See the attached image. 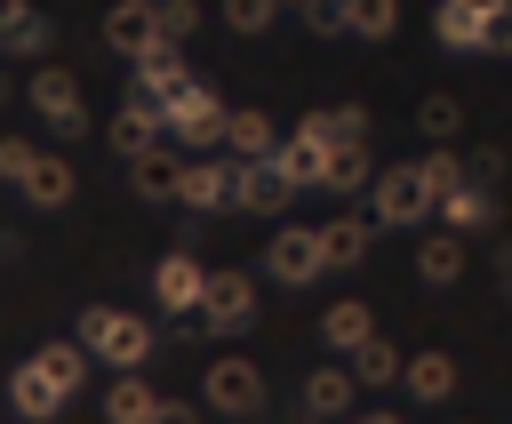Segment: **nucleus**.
<instances>
[{
	"label": "nucleus",
	"mask_w": 512,
	"mask_h": 424,
	"mask_svg": "<svg viewBox=\"0 0 512 424\" xmlns=\"http://www.w3.org/2000/svg\"><path fill=\"white\" fill-rule=\"evenodd\" d=\"M80 344H88V360L136 376L144 352H152V320H144V312H120V304H88V312H80Z\"/></svg>",
	"instance_id": "1"
},
{
	"label": "nucleus",
	"mask_w": 512,
	"mask_h": 424,
	"mask_svg": "<svg viewBox=\"0 0 512 424\" xmlns=\"http://www.w3.org/2000/svg\"><path fill=\"white\" fill-rule=\"evenodd\" d=\"M368 200H376V224H424V216L440 208V192H432L424 160H392V168L368 184Z\"/></svg>",
	"instance_id": "2"
},
{
	"label": "nucleus",
	"mask_w": 512,
	"mask_h": 424,
	"mask_svg": "<svg viewBox=\"0 0 512 424\" xmlns=\"http://www.w3.org/2000/svg\"><path fill=\"white\" fill-rule=\"evenodd\" d=\"M264 272H272L280 288H304V280H320V272H328L320 224H280V232L264 240Z\"/></svg>",
	"instance_id": "3"
},
{
	"label": "nucleus",
	"mask_w": 512,
	"mask_h": 424,
	"mask_svg": "<svg viewBox=\"0 0 512 424\" xmlns=\"http://www.w3.org/2000/svg\"><path fill=\"white\" fill-rule=\"evenodd\" d=\"M224 128H232V112H224V96H216V88H200V80L168 104V144L208 152V144H224Z\"/></svg>",
	"instance_id": "4"
},
{
	"label": "nucleus",
	"mask_w": 512,
	"mask_h": 424,
	"mask_svg": "<svg viewBox=\"0 0 512 424\" xmlns=\"http://www.w3.org/2000/svg\"><path fill=\"white\" fill-rule=\"evenodd\" d=\"M200 400H208L216 416H256V408H264V376H256V360H240V352L208 360V376H200Z\"/></svg>",
	"instance_id": "5"
},
{
	"label": "nucleus",
	"mask_w": 512,
	"mask_h": 424,
	"mask_svg": "<svg viewBox=\"0 0 512 424\" xmlns=\"http://www.w3.org/2000/svg\"><path fill=\"white\" fill-rule=\"evenodd\" d=\"M32 112H40L56 136H80V128H88V96H80V80H72L64 64H40V72H32Z\"/></svg>",
	"instance_id": "6"
},
{
	"label": "nucleus",
	"mask_w": 512,
	"mask_h": 424,
	"mask_svg": "<svg viewBox=\"0 0 512 424\" xmlns=\"http://www.w3.org/2000/svg\"><path fill=\"white\" fill-rule=\"evenodd\" d=\"M208 336H232V328H248L256 320V280L248 272H208V296H200V312H192Z\"/></svg>",
	"instance_id": "7"
},
{
	"label": "nucleus",
	"mask_w": 512,
	"mask_h": 424,
	"mask_svg": "<svg viewBox=\"0 0 512 424\" xmlns=\"http://www.w3.org/2000/svg\"><path fill=\"white\" fill-rule=\"evenodd\" d=\"M176 200H184L192 216H216V208H232V200H240V160H184V176H176Z\"/></svg>",
	"instance_id": "8"
},
{
	"label": "nucleus",
	"mask_w": 512,
	"mask_h": 424,
	"mask_svg": "<svg viewBox=\"0 0 512 424\" xmlns=\"http://www.w3.org/2000/svg\"><path fill=\"white\" fill-rule=\"evenodd\" d=\"M104 48L128 56V64L152 56V48H168V40H160V8H152V0H112V8H104Z\"/></svg>",
	"instance_id": "9"
},
{
	"label": "nucleus",
	"mask_w": 512,
	"mask_h": 424,
	"mask_svg": "<svg viewBox=\"0 0 512 424\" xmlns=\"http://www.w3.org/2000/svg\"><path fill=\"white\" fill-rule=\"evenodd\" d=\"M152 296H160V312H200V296H208V272H200V256L192 248H168L160 264H152Z\"/></svg>",
	"instance_id": "10"
},
{
	"label": "nucleus",
	"mask_w": 512,
	"mask_h": 424,
	"mask_svg": "<svg viewBox=\"0 0 512 424\" xmlns=\"http://www.w3.org/2000/svg\"><path fill=\"white\" fill-rule=\"evenodd\" d=\"M160 144H168V112L144 104V96H120V112H112V152H120V160H144V152H160Z\"/></svg>",
	"instance_id": "11"
},
{
	"label": "nucleus",
	"mask_w": 512,
	"mask_h": 424,
	"mask_svg": "<svg viewBox=\"0 0 512 424\" xmlns=\"http://www.w3.org/2000/svg\"><path fill=\"white\" fill-rule=\"evenodd\" d=\"M192 88V72H184V48H152V56H136V72H128V96H144V104H176Z\"/></svg>",
	"instance_id": "12"
},
{
	"label": "nucleus",
	"mask_w": 512,
	"mask_h": 424,
	"mask_svg": "<svg viewBox=\"0 0 512 424\" xmlns=\"http://www.w3.org/2000/svg\"><path fill=\"white\" fill-rule=\"evenodd\" d=\"M64 400H72V392H64V384H56V376H48L40 360H24V368L8 376V408H16L24 424H48V416H56Z\"/></svg>",
	"instance_id": "13"
},
{
	"label": "nucleus",
	"mask_w": 512,
	"mask_h": 424,
	"mask_svg": "<svg viewBox=\"0 0 512 424\" xmlns=\"http://www.w3.org/2000/svg\"><path fill=\"white\" fill-rule=\"evenodd\" d=\"M432 32H440L448 48H504V24H496L488 8H472V0H440Z\"/></svg>",
	"instance_id": "14"
},
{
	"label": "nucleus",
	"mask_w": 512,
	"mask_h": 424,
	"mask_svg": "<svg viewBox=\"0 0 512 424\" xmlns=\"http://www.w3.org/2000/svg\"><path fill=\"white\" fill-rule=\"evenodd\" d=\"M288 192H296V184H288V168H280V160H248V168H240V200H232V208H248V216H280V208H288Z\"/></svg>",
	"instance_id": "15"
},
{
	"label": "nucleus",
	"mask_w": 512,
	"mask_h": 424,
	"mask_svg": "<svg viewBox=\"0 0 512 424\" xmlns=\"http://www.w3.org/2000/svg\"><path fill=\"white\" fill-rule=\"evenodd\" d=\"M304 136H320L328 152H352V144H368V104H320V112H304Z\"/></svg>",
	"instance_id": "16"
},
{
	"label": "nucleus",
	"mask_w": 512,
	"mask_h": 424,
	"mask_svg": "<svg viewBox=\"0 0 512 424\" xmlns=\"http://www.w3.org/2000/svg\"><path fill=\"white\" fill-rule=\"evenodd\" d=\"M224 152L248 168V160H272L280 152V128H272V112H256V104H240L232 112V128H224Z\"/></svg>",
	"instance_id": "17"
},
{
	"label": "nucleus",
	"mask_w": 512,
	"mask_h": 424,
	"mask_svg": "<svg viewBox=\"0 0 512 424\" xmlns=\"http://www.w3.org/2000/svg\"><path fill=\"white\" fill-rule=\"evenodd\" d=\"M320 344H328V352H360V344H376V312H368L360 296L328 304V312H320Z\"/></svg>",
	"instance_id": "18"
},
{
	"label": "nucleus",
	"mask_w": 512,
	"mask_h": 424,
	"mask_svg": "<svg viewBox=\"0 0 512 424\" xmlns=\"http://www.w3.org/2000/svg\"><path fill=\"white\" fill-rule=\"evenodd\" d=\"M416 280L424 288H456L464 280V240L456 232H424L416 240Z\"/></svg>",
	"instance_id": "19"
},
{
	"label": "nucleus",
	"mask_w": 512,
	"mask_h": 424,
	"mask_svg": "<svg viewBox=\"0 0 512 424\" xmlns=\"http://www.w3.org/2000/svg\"><path fill=\"white\" fill-rule=\"evenodd\" d=\"M160 392L144 384V376H112V392H104V424H160Z\"/></svg>",
	"instance_id": "20"
},
{
	"label": "nucleus",
	"mask_w": 512,
	"mask_h": 424,
	"mask_svg": "<svg viewBox=\"0 0 512 424\" xmlns=\"http://www.w3.org/2000/svg\"><path fill=\"white\" fill-rule=\"evenodd\" d=\"M272 160L288 168V184H296V192L328 184V144H320V136H304V128H296V136H280V152H272Z\"/></svg>",
	"instance_id": "21"
},
{
	"label": "nucleus",
	"mask_w": 512,
	"mask_h": 424,
	"mask_svg": "<svg viewBox=\"0 0 512 424\" xmlns=\"http://www.w3.org/2000/svg\"><path fill=\"white\" fill-rule=\"evenodd\" d=\"M352 384H360L352 368H312V376H304V416H320V424H336V416L352 408Z\"/></svg>",
	"instance_id": "22"
},
{
	"label": "nucleus",
	"mask_w": 512,
	"mask_h": 424,
	"mask_svg": "<svg viewBox=\"0 0 512 424\" xmlns=\"http://www.w3.org/2000/svg\"><path fill=\"white\" fill-rule=\"evenodd\" d=\"M72 184H80V176H72V160L40 152V160H32V176H24V200H32V208H64V200H72Z\"/></svg>",
	"instance_id": "23"
},
{
	"label": "nucleus",
	"mask_w": 512,
	"mask_h": 424,
	"mask_svg": "<svg viewBox=\"0 0 512 424\" xmlns=\"http://www.w3.org/2000/svg\"><path fill=\"white\" fill-rule=\"evenodd\" d=\"M128 176H136V200H176V176H184V160L160 144V152H144V160H128Z\"/></svg>",
	"instance_id": "24"
},
{
	"label": "nucleus",
	"mask_w": 512,
	"mask_h": 424,
	"mask_svg": "<svg viewBox=\"0 0 512 424\" xmlns=\"http://www.w3.org/2000/svg\"><path fill=\"white\" fill-rule=\"evenodd\" d=\"M416 400H448L456 392V360L448 352H408V376H400Z\"/></svg>",
	"instance_id": "25"
},
{
	"label": "nucleus",
	"mask_w": 512,
	"mask_h": 424,
	"mask_svg": "<svg viewBox=\"0 0 512 424\" xmlns=\"http://www.w3.org/2000/svg\"><path fill=\"white\" fill-rule=\"evenodd\" d=\"M320 248H328V264H360L368 256V216H328L320 224Z\"/></svg>",
	"instance_id": "26"
},
{
	"label": "nucleus",
	"mask_w": 512,
	"mask_h": 424,
	"mask_svg": "<svg viewBox=\"0 0 512 424\" xmlns=\"http://www.w3.org/2000/svg\"><path fill=\"white\" fill-rule=\"evenodd\" d=\"M352 376H360V384H400V376H408V352L376 336V344H360V352H352Z\"/></svg>",
	"instance_id": "27"
},
{
	"label": "nucleus",
	"mask_w": 512,
	"mask_h": 424,
	"mask_svg": "<svg viewBox=\"0 0 512 424\" xmlns=\"http://www.w3.org/2000/svg\"><path fill=\"white\" fill-rule=\"evenodd\" d=\"M32 360H40V368H48L64 392H80V376H88V344H80V336H72V344H64V336H56V344H40Z\"/></svg>",
	"instance_id": "28"
},
{
	"label": "nucleus",
	"mask_w": 512,
	"mask_h": 424,
	"mask_svg": "<svg viewBox=\"0 0 512 424\" xmlns=\"http://www.w3.org/2000/svg\"><path fill=\"white\" fill-rule=\"evenodd\" d=\"M384 168L368 160V144H352V152H328V192H360V184H376Z\"/></svg>",
	"instance_id": "29"
},
{
	"label": "nucleus",
	"mask_w": 512,
	"mask_h": 424,
	"mask_svg": "<svg viewBox=\"0 0 512 424\" xmlns=\"http://www.w3.org/2000/svg\"><path fill=\"white\" fill-rule=\"evenodd\" d=\"M440 216H448L456 232H464V224H488V216H496V192H488V184H456V192L440 200Z\"/></svg>",
	"instance_id": "30"
},
{
	"label": "nucleus",
	"mask_w": 512,
	"mask_h": 424,
	"mask_svg": "<svg viewBox=\"0 0 512 424\" xmlns=\"http://www.w3.org/2000/svg\"><path fill=\"white\" fill-rule=\"evenodd\" d=\"M416 120H424V136H432V144H448V136L464 128V104H456V96H424V104H416Z\"/></svg>",
	"instance_id": "31"
},
{
	"label": "nucleus",
	"mask_w": 512,
	"mask_h": 424,
	"mask_svg": "<svg viewBox=\"0 0 512 424\" xmlns=\"http://www.w3.org/2000/svg\"><path fill=\"white\" fill-rule=\"evenodd\" d=\"M392 24H400V0H352V32L360 40H392Z\"/></svg>",
	"instance_id": "32"
},
{
	"label": "nucleus",
	"mask_w": 512,
	"mask_h": 424,
	"mask_svg": "<svg viewBox=\"0 0 512 424\" xmlns=\"http://www.w3.org/2000/svg\"><path fill=\"white\" fill-rule=\"evenodd\" d=\"M272 16H280V0H224V24H232V32H248V40H256V32H272Z\"/></svg>",
	"instance_id": "33"
},
{
	"label": "nucleus",
	"mask_w": 512,
	"mask_h": 424,
	"mask_svg": "<svg viewBox=\"0 0 512 424\" xmlns=\"http://www.w3.org/2000/svg\"><path fill=\"white\" fill-rule=\"evenodd\" d=\"M192 32H200V8H192V0H160V40H168V48H184Z\"/></svg>",
	"instance_id": "34"
},
{
	"label": "nucleus",
	"mask_w": 512,
	"mask_h": 424,
	"mask_svg": "<svg viewBox=\"0 0 512 424\" xmlns=\"http://www.w3.org/2000/svg\"><path fill=\"white\" fill-rule=\"evenodd\" d=\"M424 176H432V192H440V200H448V192H456V184H464V160H456V152H448V144H432V152H424Z\"/></svg>",
	"instance_id": "35"
},
{
	"label": "nucleus",
	"mask_w": 512,
	"mask_h": 424,
	"mask_svg": "<svg viewBox=\"0 0 512 424\" xmlns=\"http://www.w3.org/2000/svg\"><path fill=\"white\" fill-rule=\"evenodd\" d=\"M296 16H304L312 32H352V0H304Z\"/></svg>",
	"instance_id": "36"
},
{
	"label": "nucleus",
	"mask_w": 512,
	"mask_h": 424,
	"mask_svg": "<svg viewBox=\"0 0 512 424\" xmlns=\"http://www.w3.org/2000/svg\"><path fill=\"white\" fill-rule=\"evenodd\" d=\"M32 160H40V152H32L24 136H0V176H8L16 192H24V176H32Z\"/></svg>",
	"instance_id": "37"
},
{
	"label": "nucleus",
	"mask_w": 512,
	"mask_h": 424,
	"mask_svg": "<svg viewBox=\"0 0 512 424\" xmlns=\"http://www.w3.org/2000/svg\"><path fill=\"white\" fill-rule=\"evenodd\" d=\"M32 16H40V8H32V0H0V48H8V40H16V32H24V24H32Z\"/></svg>",
	"instance_id": "38"
},
{
	"label": "nucleus",
	"mask_w": 512,
	"mask_h": 424,
	"mask_svg": "<svg viewBox=\"0 0 512 424\" xmlns=\"http://www.w3.org/2000/svg\"><path fill=\"white\" fill-rule=\"evenodd\" d=\"M472 8H488L496 24H512V0H472Z\"/></svg>",
	"instance_id": "39"
},
{
	"label": "nucleus",
	"mask_w": 512,
	"mask_h": 424,
	"mask_svg": "<svg viewBox=\"0 0 512 424\" xmlns=\"http://www.w3.org/2000/svg\"><path fill=\"white\" fill-rule=\"evenodd\" d=\"M344 424H400V416H384V408H376V416H344Z\"/></svg>",
	"instance_id": "40"
},
{
	"label": "nucleus",
	"mask_w": 512,
	"mask_h": 424,
	"mask_svg": "<svg viewBox=\"0 0 512 424\" xmlns=\"http://www.w3.org/2000/svg\"><path fill=\"white\" fill-rule=\"evenodd\" d=\"M504 56H512V24H504Z\"/></svg>",
	"instance_id": "41"
},
{
	"label": "nucleus",
	"mask_w": 512,
	"mask_h": 424,
	"mask_svg": "<svg viewBox=\"0 0 512 424\" xmlns=\"http://www.w3.org/2000/svg\"><path fill=\"white\" fill-rule=\"evenodd\" d=\"M280 8H304V0H280Z\"/></svg>",
	"instance_id": "42"
},
{
	"label": "nucleus",
	"mask_w": 512,
	"mask_h": 424,
	"mask_svg": "<svg viewBox=\"0 0 512 424\" xmlns=\"http://www.w3.org/2000/svg\"><path fill=\"white\" fill-rule=\"evenodd\" d=\"M0 96H8V80H0Z\"/></svg>",
	"instance_id": "43"
},
{
	"label": "nucleus",
	"mask_w": 512,
	"mask_h": 424,
	"mask_svg": "<svg viewBox=\"0 0 512 424\" xmlns=\"http://www.w3.org/2000/svg\"><path fill=\"white\" fill-rule=\"evenodd\" d=\"M152 8H160V0H152Z\"/></svg>",
	"instance_id": "44"
}]
</instances>
